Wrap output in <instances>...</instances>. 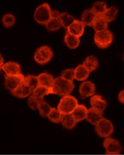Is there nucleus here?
I'll return each instance as SVG.
<instances>
[{
	"label": "nucleus",
	"instance_id": "1",
	"mask_svg": "<svg viewBox=\"0 0 124 155\" xmlns=\"http://www.w3.org/2000/svg\"><path fill=\"white\" fill-rule=\"evenodd\" d=\"M74 88L75 84L73 82L67 81L61 76L54 79L52 86L48 89V95L53 94L63 97L70 95Z\"/></svg>",
	"mask_w": 124,
	"mask_h": 155
},
{
	"label": "nucleus",
	"instance_id": "2",
	"mask_svg": "<svg viewBox=\"0 0 124 155\" xmlns=\"http://www.w3.org/2000/svg\"><path fill=\"white\" fill-rule=\"evenodd\" d=\"M78 101L73 96L66 95L60 100L57 106V110L62 115H71L77 106Z\"/></svg>",
	"mask_w": 124,
	"mask_h": 155
},
{
	"label": "nucleus",
	"instance_id": "3",
	"mask_svg": "<svg viewBox=\"0 0 124 155\" xmlns=\"http://www.w3.org/2000/svg\"><path fill=\"white\" fill-rule=\"evenodd\" d=\"M51 8L49 4L44 3L38 6L35 11L34 17L37 23L43 25L49 21L51 18Z\"/></svg>",
	"mask_w": 124,
	"mask_h": 155
},
{
	"label": "nucleus",
	"instance_id": "4",
	"mask_svg": "<svg viewBox=\"0 0 124 155\" xmlns=\"http://www.w3.org/2000/svg\"><path fill=\"white\" fill-rule=\"evenodd\" d=\"M113 40V35L108 29L96 32L94 35V43L100 48L105 49L108 48L112 43Z\"/></svg>",
	"mask_w": 124,
	"mask_h": 155
},
{
	"label": "nucleus",
	"instance_id": "5",
	"mask_svg": "<svg viewBox=\"0 0 124 155\" xmlns=\"http://www.w3.org/2000/svg\"><path fill=\"white\" fill-rule=\"evenodd\" d=\"M53 56V52L50 47L42 46L36 50L34 54V59L41 65H44L50 61Z\"/></svg>",
	"mask_w": 124,
	"mask_h": 155
},
{
	"label": "nucleus",
	"instance_id": "6",
	"mask_svg": "<svg viewBox=\"0 0 124 155\" xmlns=\"http://www.w3.org/2000/svg\"><path fill=\"white\" fill-rule=\"evenodd\" d=\"M95 131L98 136L102 138L110 137L113 134L114 127L111 121L103 118L95 125Z\"/></svg>",
	"mask_w": 124,
	"mask_h": 155
},
{
	"label": "nucleus",
	"instance_id": "7",
	"mask_svg": "<svg viewBox=\"0 0 124 155\" xmlns=\"http://www.w3.org/2000/svg\"><path fill=\"white\" fill-rule=\"evenodd\" d=\"M103 146L106 150V154L107 155L120 154L122 150V145L119 141L110 137L105 138Z\"/></svg>",
	"mask_w": 124,
	"mask_h": 155
},
{
	"label": "nucleus",
	"instance_id": "8",
	"mask_svg": "<svg viewBox=\"0 0 124 155\" xmlns=\"http://www.w3.org/2000/svg\"><path fill=\"white\" fill-rule=\"evenodd\" d=\"M25 76L23 74L18 75H5V85L10 92L15 90L24 83Z\"/></svg>",
	"mask_w": 124,
	"mask_h": 155
},
{
	"label": "nucleus",
	"instance_id": "9",
	"mask_svg": "<svg viewBox=\"0 0 124 155\" xmlns=\"http://www.w3.org/2000/svg\"><path fill=\"white\" fill-rule=\"evenodd\" d=\"M79 92L82 99L92 97L95 94V84L90 81L83 82L79 86Z\"/></svg>",
	"mask_w": 124,
	"mask_h": 155
},
{
	"label": "nucleus",
	"instance_id": "10",
	"mask_svg": "<svg viewBox=\"0 0 124 155\" xmlns=\"http://www.w3.org/2000/svg\"><path fill=\"white\" fill-rule=\"evenodd\" d=\"M2 69L5 72L6 75L13 76L22 74L21 66L15 62H8L2 66Z\"/></svg>",
	"mask_w": 124,
	"mask_h": 155
},
{
	"label": "nucleus",
	"instance_id": "11",
	"mask_svg": "<svg viewBox=\"0 0 124 155\" xmlns=\"http://www.w3.org/2000/svg\"><path fill=\"white\" fill-rule=\"evenodd\" d=\"M85 26L81 21L75 19V21L67 28V32L77 37L83 35Z\"/></svg>",
	"mask_w": 124,
	"mask_h": 155
},
{
	"label": "nucleus",
	"instance_id": "12",
	"mask_svg": "<svg viewBox=\"0 0 124 155\" xmlns=\"http://www.w3.org/2000/svg\"><path fill=\"white\" fill-rule=\"evenodd\" d=\"M103 113L98 110L91 107L88 109L85 119L88 122L93 125H96L103 118Z\"/></svg>",
	"mask_w": 124,
	"mask_h": 155
},
{
	"label": "nucleus",
	"instance_id": "13",
	"mask_svg": "<svg viewBox=\"0 0 124 155\" xmlns=\"http://www.w3.org/2000/svg\"><path fill=\"white\" fill-rule=\"evenodd\" d=\"M90 104L92 107L98 110L103 113L107 106V102L102 99L100 95L92 96L90 98Z\"/></svg>",
	"mask_w": 124,
	"mask_h": 155
},
{
	"label": "nucleus",
	"instance_id": "14",
	"mask_svg": "<svg viewBox=\"0 0 124 155\" xmlns=\"http://www.w3.org/2000/svg\"><path fill=\"white\" fill-rule=\"evenodd\" d=\"M98 17L91 9H87L83 12L81 15V22L85 26L92 27L94 21Z\"/></svg>",
	"mask_w": 124,
	"mask_h": 155
},
{
	"label": "nucleus",
	"instance_id": "15",
	"mask_svg": "<svg viewBox=\"0 0 124 155\" xmlns=\"http://www.w3.org/2000/svg\"><path fill=\"white\" fill-rule=\"evenodd\" d=\"M88 109L85 105H78L72 112V115L77 123L82 121L85 119L87 113Z\"/></svg>",
	"mask_w": 124,
	"mask_h": 155
},
{
	"label": "nucleus",
	"instance_id": "16",
	"mask_svg": "<svg viewBox=\"0 0 124 155\" xmlns=\"http://www.w3.org/2000/svg\"><path fill=\"white\" fill-rule=\"evenodd\" d=\"M11 93L14 96L19 98H25L32 94V91L27 85L23 83L16 89L12 91Z\"/></svg>",
	"mask_w": 124,
	"mask_h": 155
},
{
	"label": "nucleus",
	"instance_id": "17",
	"mask_svg": "<svg viewBox=\"0 0 124 155\" xmlns=\"http://www.w3.org/2000/svg\"><path fill=\"white\" fill-rule=\"evenodd\" d=\"M39 85L47 87L48 89L50 88L53 84L54 78L52 74L43 73L38 76Z\"/></svg>",
	"mask_w": 124,
	"mask_h": 155
},
{
	"label": "nucleus",
	"instance_id": "18",
	"mask_svg": "<svg viewBox=\"0 0 124 155\" xmlns=\"http://www.w3.org/2000/svg\"><path fill=\"white\" fill-rule=\"evenodd\" d=\"M89 74L83 64H79L75 69V79L78 81H85L88 78Z\"/></svg>",
	"mask_w": 124,
	"mask_h": 155
},
{
	"label": "nucleus",
	"instance_id": "19",
	"mask_svg": "<svg viewBox=\"0 0 124 155\" xmlns=\"http://www.w3.org/2000/svg\"><path fill=\"white\" fill-rule=\"evenodd\" d=\"M83 64L90 73L98 69L99 66V61L94 56H89L83 61Z\"/></svg>",
	"mask_w": 124,
	"mask_h": 155
},
{
	"label": "nucleus",
	"instance_id": "20",
	"mask_svg": "<svg viewBox=\"0 0 124 155\" xmlns=\"http://www.w3.org/2000/svg\"><path fill=\"white\" fill-rule=\"evenodd\" d=\"M64 41L69 48L74 49L79 47L80 40L79 38L77 37L66 32L65 36Z\"/></svg>",
	"mask_w": 124,
	"mask_h": 155
},
{
	"label": "nucleus",
	"instance_id": "21",
	"mask_svg": "<svg viewBox=\"0 0 124 155\" xmlns=\"http://www.w3.org/2000/svg\"><path fill=\"white\" fill-rule=\"evenodd\" d=\"M118 13V10L116 6H112L110 8H107L104 13L99 15L107 23L114 21Z\"/></svg>",
	"mask_w": 124,
	"mask_h": 155
},
{
	"label": "nucleus",
	"instance_id": "22",
	"mask_svg": "<svg viewBox=\"0 0 124 155\" xmlns=\"http://www.w3.org/2000/svg\"><path fill=\"white\" fill-rule=\"evenodd\" d=\"M61 122L62 126L67 130H72L77 125L76 122L71 115H62Z\"/></svg>",
	"mask_w": 124,
	"mask_h": 155
},
{
	"label": "nucleus",
	"instance_id": "23",
	"mask_svg": "<svg viewBox=\"0 0 124 155\" xmlns=\"http://www.w3.org/2000/svg\"><path fill=\"white\" fill-rule=\"evenodd\" d=\"M92 27L95 32H101L108 29V23L99 16L95 19Z\"/></svg>",
	"mask_w": 124,
	"mask_h": 155
},
{
	"label": "nucleus",
	"instance_id": "24",
	"mask_svg": "<svg viewBox=\"0 0 124 155\" xmlns=\"http://www.w3.org/2000/svg\"><path fill=\"white\" fill-rule=\"evenodd\" d=\"M47 30L50 31H55L62 27L60 18H51L46 25Z\"/></svg>",
	"mask_w": 124,
	"mask_h": 155
},
{
	"label": "nucleus",
	"instance_id": "25",
	"mask_svg": "<svg viewBox=\"0 0 124 155\" xmlns=\"http://www.w3.org/2000/svg\"><path fill=\"white\" fill-rule=\"evenodd\" d=\"M107 9V4L105 2H97L94 3L91 8L92 12L97 15L99 16L105 12Z\"/></svg>",
	"mask_w": 124,
	"mask_h": 155
},
{
	"label": "nucleus",
	"instance_id": "26",
	"mask_svg": "<svg viewBox=\"0 0 124 155\" xmlns=\"http://www.w3.org/2000/svg\"><path fill=\"white\" fill-rule=\"evenodd\" d=\"M38 110L40 115L43 118H47L51 110L52 107L46 101L43 100L40 101L38 106Z\"/></svg>",
	"mask_w": 124,
	"mask_h": 155
},
{
	"label": "nucleus",
	"instance_id": "27",
	"mask_svg": "<svg viewBox=\"0 0 124 155\" xmlns=\"http://www.w3.org/2000/svg\"><path fill=\"white\" fill-rule=\"evenodd\" d=\"M24 83L30 88L32 92L39 85L38 76L27 75L25 77Z\"/></svg>",
	"mask_w": 124,
	"mask_h": 155
},
{
	"label": "nucleus",
	"instance_id": "28",
	"mask_svg": "<svg viewBox=\"0 0 124 155\" xmlns=\"http://www.w3.org/2000/svg\"><path fill=\"white\" fill-rule=\"evenodd\" d=\"M60 19L62 22V26L65 29L75 21V19L74 17L68 14L66 12H63L60 13Z\"/></svg>",
	"mask_w": 124,
	"mask_h": 155
},
{
	"label": "nucleus",
	"instance_id": "29",
	"mask_svg": "<svg viewBox=\"0 0 124 155\" xmlns=\"http://www.w3.org/2000/svg\"><path fill=\"white\" fill-rule=\"evenodd\" d=\"M48 88L40 85L38 86L32 93V95L40 101L44 100V97L48 95Z\"/></svg>",
	"mask_w": 124,
	"mask_h": 155
},
{
	"label": "nucleus",
	"instance_id": "30",
	"mask_svg": "<svg viewBox=\"0 0 124 155\" xmlns=\"http://www.w3.org/2000/svg\"><path fill=\"white\" fill-rule=\"evenodd\" d=\"M2 22L5 27L9 28L13 26L15 23V17L12 14H7L3 16Z\"/></svg>",
	"mask_w": 124,
	"mask_h": 155
},
{
	"label": "nucleus",
	"instance_id": "31",
	"mask_svg": "<svg viewBox=\"0 0 124 155\" xmlns=\"http://www.w3.org/2000/svg\"><path fill=\"white\" fill-rule=\"evenodd\" d=\"M62 115L57 109L55 108H52L48 116L49 120L55 124H58L61 122Z\"/></svg>",
	"mask_w": 124,
	"mask_h": 155
},
{
	"label": "nucleus",
	"instance_id": "32",
	"mask_svg": "<svg viewBox=\"0 0 124 155\" xmlns=\"http://www.w3.org/2000/svg\"><path fill=\"white\" fill-rule=\"evenodd\" d=\"M61 77L67 81L73 82L75 79V69H66L63 71Z\"/></svg>",
	"mask_w": 124,
	"mask_h": 155
},
{
	"label": "nucleus",
	"instance_id": "33",
	"mask_svg": "<svg viewBox=\"0 0 124 155\" xmlns=\"http://www.w3.org/2000/svg\"><path fill=\"white\" fill-rule=\"evenodd\" d=\"M40 101H40L36 97L32 94L28 97V106L31 109L35 110L38 109V106Z\"/></svg>",
	"mask_w": 124,
	"mask_h": 155
},
{
	"label": "nucleus",
	"instance_id": "34",
	"mask_svg": "<svg viewBox=\"0 0 124 155\" xmlns=\"http://www.w3.org/2000/svg\"><path fill=\"white\" fill-rule=\"evenodd\" d=\"M60 13L56 10H52L51 13V18H60Z\"/></svg>",
	"mask_w": 124,
	"mask_h": 155
},
{
	"label": "nucleus",
	"instance_id": "35",
	"mask_svg": "<svg viewBox=\"0 0 124 155\" xmlns=\"http://www.w3.org/2000/svg\"><path fill=\"white\" fill-rule=\"evenodd\" d=\"M118 100L121 103H124V91L122 90L118 95Z\"/></svg>",
	"mask_w": 124,
	"mask_h": 155
},
{
	"label": "nucleus",
	"instance_id": "36",
	"mask_svg": "<svg viewBox=\"0 0 124 155\" xmlns=\"http://www.w3.org/2000/svg\"><path fill=\"white\" fill-rule=\"evenodd\" d=\"M4 59L2 56L0 54V67H2L4 65Z\"/></svg>",
	"mask_w": 124,
	"mask_h": 155
},
{
	"label": "nucleus",
	"instance_id": "37",
	"mask_svg": "<svg viewBox=\"0 0 124 155\" xmlns=\"http://www.w3.org/2000/svg\"><path fill=\"white\" fill-rule=\"evenodd\" d=\"M1 69H2V67H0V72H1Z\"/></svg>",
	"mask_w": 124,
	"mask_h": 155
}]
</instances>
